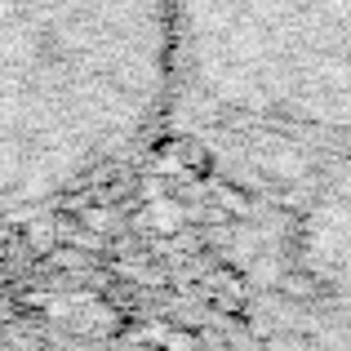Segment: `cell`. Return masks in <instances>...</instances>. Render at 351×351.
I'll list each match as a JSON object with an SVG mask.
<instances>
[{
    "label": "cell",
    "mask_w": 351,
    "mask_h": 351,
    "mask_svg": "<svg viewBox=\"0 0 351 351\" xmlns=\"http://www.w3.org/2000/svg\"><path fill=\"white\" fill-rule=\"evenodd\" d=\"M169 120L351 156V0H173Z\"/></svg>",
    "instance_id": "obj_2"
},
{
    "label": "cell",
    "mask_w": 351,
    "mask_h": 351,
    "mask_svg": "<svg viewBox=\"0 0 351 351\" xmlns=\"http://www.w3.org/2000/svg\"><path fill=\"white\" fill-rule=\"evenodd\" d=\"M173 116V0H0V218L103 178Z\"/></svg>",
    "instance_id": "obj_1"
}]
</instances>
